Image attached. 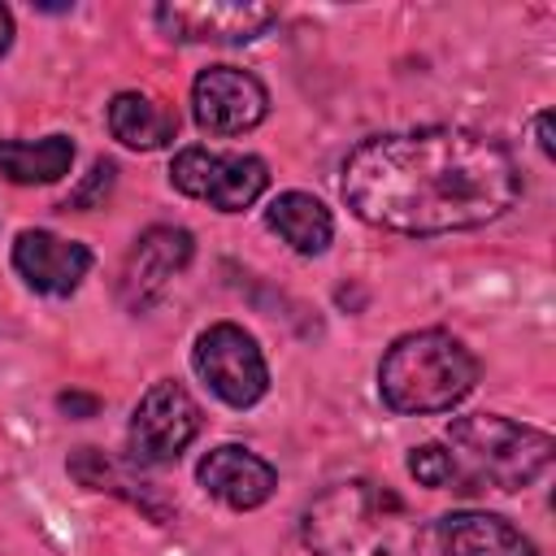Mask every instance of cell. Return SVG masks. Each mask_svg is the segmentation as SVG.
<instances>
[{"mask_svg":"<svg viewBox=\"0 0 556 556\" xmlns=\"http://www.w3.org/2000/svg\"><path fill=\"white\" fill-rule=\"evenodd\" d=\"M343 204L395 235H447L504 217L521 174L504 143L465 126H421L365 139L339 178Z\"/></svg>","mask_w":556,"mask_h":556,"instance_id":"1","label":"cell"},{"mask_svg":"<svg viewBox=\"0 0 556 556\" xmlns=\"http://www.w3.org/2000/svg\"><path fill=\"white\" fill-rule=\"evenodd\" d=\"M304 543L313 556H421L417 517L369 478L321 491L304 508Z\"/></svg>","mask_w":556,"mask_h":556,"instance_id":"2","label":"cell"},{"mask_svg":"<svg viewBox=\"0 0 556 556\" xmlns=\"http://www.w3.org/2000/svg\"><path fill=\"white\" fill-rule=\"evenodd\" d=\"M195 478H200V486H204L213 500H222V504H230V508H261V504L274 495V486H278L274 465L261 460L256 452L239 447V443L213 447V452L200 460Z\"/></svg>","mask_w":556,"mask_h":556,"instance_id":"12","label":"cell"},{"mask_svg":"<svg viewBox=\"0 0 556 556\" xmlns=\"http://www.w3.org/2000/svg\"><path fill=\"white\" fill-rule=\"evenodd\" d=\"M61 408H65V413H96L100 404H96L91 395H61Z\"/></svg>","mask_w":556,"mask_h":556,"instance_id":"21","label":"cell"},{"mask_svg":"<svg viewBox=\"0 0 556 556\" xmlns=\"http://www.w3.org/2000/svg\"><path fill=\"white\" fill-rule=\"evenodd\" d=\"M478 382V361L447 330H413L400 334L382 365L378 391L391 413H447Z\"/></svg>","mask_w":556,"mask_h":556,"instance_id":"3","label":"cell"},{"mask_svg":"<svg viewBox=\"0 0 556 556\" xmlns=\"http://www.w3.org/2000/svg\"><path fill=\"white\" fill-rule=\"evenodd\" d=\"M74 165V143L70 135H48V139H0V174L13 182H56Z\"/></svg>","mask_w":556,"mask_h":556,"instance_id":"16","label":"cell"},{"mask_svg":"<svg viewBox=\"0 0 556 556\" xmlns=\"http://www.w3.org/2000/svg\"><path fill=\"white\" fill-rule=\"evenodd\" d=\"M191 113L195 126L208 135H243L269 113V96L256 74L239 65H208L191 83Z\"/></svg>","mask_w":556,"mask_h":556,"instance_id":"9","label":"cell"},{"mask_svg":"<svg viewBox=\"0 0 556 556\" xmlns=\"http://www.w3.org/2000/svg\"><path fill=\"white\" fill-rule=\"evenodd\" d=\"M113 178H117V165L113 161H96L91 165V178L65 200V208H87V204H100V191H109L113 187Z\"/></svg>","mask_w":556,"mask_h":556,"instance_id":"19","label":"cell"},{"mask_svg":"<svg viewBox=\"0 0 556 556\" xmlns=\"http://www.w3.org/2000/svg\"><path fill=\"white\" fill-rule=\"evenodd\" d=\"M13 269L26 278V287L43 295H70L87 278L91 252L87 243L61 239L52 230H22L13 243Z\"/></svg>","mask_w":556,"mask_h":556,"instance_id":"11","label":"cell"},{"mask_svg":"<svg viewBox=\"0 0 556 556\" xmlns=\"http://www.w3.org/2000/svg\"><path fill=\"white\" fill-rule=\"evenodd\" d=\"M200 426H204V417H200V404L191 400V391L178 382H156L143 391V400L130 413V430H126L130 456L139 465L165 469L187 452V443L200 434Z\"/></svg>","mask_w":556,"mask_h":556,"instance_id":"6","label":"cell"},{"mask_svg":"<svg viewBox=\"0 0 556 556\" xmlns=\"http://www.w3.org/2000/svg\"><path fill=\"white\" fill-rule=\"evenodd\" d=\"M439 556H539V547L495 513L460 508L434 521Z\"/></svg>","mask_w":556,"mask_h":556,"instance_id":"13","label":"cell"},{"mask_svg":"<svg viewBox=\"0 0 556 556\" xmlns=\"http://www.w3.org/2000/svg\"><path fill=\"white\" fill-rule=\"evenodd\" d=\"M169 182L182 195L208 200L222 213H239L269 187V169H265L261 156H248V152L182 148L174 156V165H169Z\"/></svg>","mask_w":556,"mask_h":556,"instance_id":"7","label":"cell"},{"mask_svg":"<svg viewBox=\"0 0 556 556\" xmlns=\"http://www.w3.org/2000/svg\"><path fill=\"white\" fill-rule=\"evenodd\" d=\"M534 130H539V152L552 156L556 152V143H552V113H539L534 117Z\"/></svg>","mask_w":556,"mask_h":556,"instance_id":"20","label":"cell"},{"mask_svg":"<svg viewBox=\"0 0 556 556\" xmlns=\"http://www.w3.org/2000/svg\"><path fill=\"white\" fill-rule=\"evenodd\" d=\"M408 473H413L421 486H456V491H460V469H456L452 452L439 447V443H421V447H413V456H408Z\"/></svg>","mask_w":556,"mask_h":556,"instance_id":"18","label":"cell"},{"mask_svg":"<svg viewBox=\"0 0 556 556\" xmlns=\"http://www.w3.org/2000/svg\"><path fill=\"white\" fill-rule=\"evenodd\" d=\"M447 443H452V460L460 469V491H478V486L521 491L547 473L552 452H556L547 430L508 421L500 413L456 417L447 426Z\"/></svg>","mask_w":556,"mask_h":556,"instance_id":"4","label":"cell"},{"mask_svg":"<svg viewBox=\"0 0 556 556\" xmlns=\"http://www.w3.org/2000/svg\"><path fill=\"white\" fill-rule=\"evenodd\" d=\"M278 22L274 4H239V0H208V4H161L156 26L169 39L187 43H248Z\"/></svg>","mask_w":556,"mask_h":556,"instance_id":"10","label":"cell"},{"mask_svg":"<svg viewBox=\"0 0 556 556\" xmlns=\"http://www.w3.org/2000/svg\"><path fill=\"white\" fill-rule=\"evenodd\" d=\"M9 43H13V17H9V9L0 4V56L9 52Z\"/></svg>","mask_w":556,"mask_h":556,"instance_id":"22","label":"cell"},{"mask_svg":"<svg viewBox=\"0 0 556 556\" xmlns=\"http://www.w3.org/2000/svg\"><path fill=\"white\" fill-rule=\"evenodd\" d=\"M70 473H74L83 486H91V491H117V495H126L130 504L148 508L152 517H165V513H161V508L148 500L143 482H130V478H122V473H117V465H113L104 452H96V447H78V452L70 456Z\"/></svg>","mask_w":556,"mask_h":556,"instance_id":"17","label":"cell"},{"mask_svg":"<svg viewBox=\"0 0 556 556\" xmlns=\"http://www.w3.org/2000/svg\"><path fill=\"white\" fill-rule=\"evenodd\" d=\"M109 130L126 148L152 152V148H165L178 135V113L165 100L148 96V91H117L109 100Z\"/></svg>","mask_w":556,"mask_h":556,"instance_id":"14","label":"cell"},{"mask_svg":"<svg viewBox=\"0 0 556 556\" xmlns=\"http://www.w3.org/2000/svg\"><path fill=\"white\" fill-rule=\"evenodd\" d=\"M191 252H195L191 230H182V226H148L135 239V248L126 252V265H122V278H117V300L130 313H148L169 291V282L187 269Z\"/></svg>","mask_w":556,"mask_h":556,"instance_id":"8","label":"cell"},{"mask_svg":"<svg viewBox=\"0 0 556 556\" xmlns=\"http://www.w3.org/2000/svg\"><path fill=\"white\" fill-rule=\"evenodd\" d=\"M191 365L208 382V391L217 400H226L230 408H252L269 391L265 356H261L256 339L235 321H217V326L200 330V339L191 348Z\"/></svg>","mask_w":556,"mask_h":556,"instance_id":"5","label":"cell"},{"mask_svg":"<svg viewBox=\"0 0 556 556\" xmlns=\"http://www.w3.org/2000/svg\"><path fill=\"white\" fill-rule=\"evenodd\" d=\"M265 222L269 230L282 235V243H291L300 256H317L326 252V243L334 239V222H330V208L308 195V191H282L274 195V204L265 208Z\"/></svg>","mask_w":556,"mask_h":556,"instance_id":"15","label":"cell"}]
</instances>
